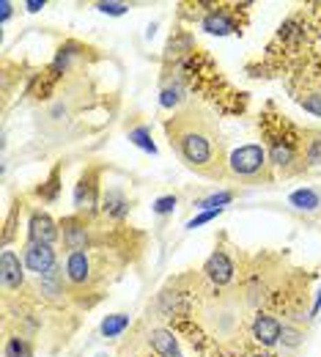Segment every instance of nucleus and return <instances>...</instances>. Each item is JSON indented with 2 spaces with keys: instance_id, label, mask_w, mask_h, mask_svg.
<instances>
[{
  "instance_id": "nucleus-1",
  "label": "nucleus",
  "mask_w": 321,
  "mask_h": 357,
  "mask_svg": "<svg viewBox=\"0 0 321 357\" xmlns=\"http://www.w3.org/2000/svg\"><path fill=\"white\" fill-rule=\"evenodd\" d=\"M171 146H176L184 165L206 178L226 176V157H223V140L214 127V121L198 110L187 107L176 119L168 121Z\"/></svg>"
},
{
  "instance_id": "nucleus-2",
  "label": "nucleus",
  "mask_w": 321,
  "mask_h": 357,
  "mask_svg": "<svg viewBox=\"0 0 321 357\" xmlns=\"http://www.w3.org/2000/svg\"><path fill=\"white\" fill-rule=\"evenodd\" d=\"M228 171L230 176L242 178V181H269V162H267V151L256 143L236 149L228 157Z\"/></svg>"
},
{
  "instance_id": "nucleus-3",
  "label": "nucleus",
  "mask_w": 321,
  "mask_h": 357,
  "mask_svg": "<svg viewBox=\"0 0 321 357\" xmlns=\"http://www.w3.org/2000/svg\"><path fill=\"white\" fill-rule=\"evenodd\" d=\"M25 267L31 272H36L39 278L47 275L55 267V250L52 245H39V242H28L25 245Z\"/></svg>"
},
{
  "instance_id": "nucleus-4",
  "label": "nucleus",
  "mask_w": 321,
  "mask_h": 357,
  "mask_svg": "<svg viewBox=\"0 0 321 357\" xmlns=\"http://www.w3.org/2000/svg\"><path fill=\"white\" fill-rule=\"evenodd\" d=\"M203 272L209 275V280H212V283L226 286V283H230V278H233V264H230V259L223 253V250H217V253H212V256H209V261H206Z\"/></svg>"
},
{
  "instance_id": "nucleus-5",
  "label": "nucleus",
  "mask_w": 321,
  "mask_h": 357,
  "mask_svg": "<svg viewBox=\"0 0 321 357\" xmlns=\"http://www.w3.org/2000/svg\"><path fill=\"white\" fill-rule=\"evenodd\" d=\"M280 330H283L280 321L272 319V316H264V313H258L256 321H253V335L264 347H275L277 341H280Z\"/></svg>"
},
{
  "instance_id": "nucleus-6",
  "label": "nucleus",
  "mask_w": 321,
  "mask_h": 357,
  "mask_svg": "<svg viewBox=\"0 0 321 357\" xmlns=\"http://www.w3.org/2000/svg\"><path fill=\"white\" fill-rule=\"evenodd\" d=\"M28 234H31V242H39V245H52V242L58 239V228L52 223V218H47L42 212H36V215L31 218Z\"/></svg>"
},
{
  "instance_id": "nucleus-7",
  "label": "nucleus",
  "mask_w": 321,
  "mask_h": 357,
  "mask_svg": "<svg viewBox=\"0 0 321 357\" xmlns=\"http://www.w3.org/2000/svg\"><path fill=\"white\" fill-rule=\"evenodd\" d=\"M0 278H3L6 289H19L22 286V264H19L17 253L3 250V256H0Z\"/></svg>"
},
{
  "instance_id": "nucleus-8",
  "label": "nucleus",
  "mask_w": 321,
  "mask_h": 357,
  "mask_svg": "<svg viewBox=\"0 0 321 357\" xmlns=\"http://www.w3.org/2000/svg\"><path fill=\"white\" fill-rule=\"evenodd\" d=\"M148 344H151V349L159 357H182L179 344H176V335L168 333V330H151L148 333Z\"/></svg>"
},
{
  "instance_id": "nucleus-9",
  "label": "nucleus",
  "mask_w": 321,
  "mask_h": 357,
  "mask_svg": "<svg viewBox=\"0 0 321 357\" xmlns=\"http://www.w3.org/2000/svg\"><path fill=\"white\" fill-rule=\"evenodd\" d=\"M209 321H212V330L220 335H233L242 327V316H236V311H226L223 305H217V311L209 313Z\"/></svg>"
},
{
  "instance_id": "nucleus-10",
  "label": "nucleus",
  "mask_w": 321,
  "mask_h": 357,
  "mask_svg": "<svg viewBox=\"0 0 321 357\" xmlns=\"http://www.w3.org/2000/svg\"><path fill=\"white\" fill-rule=\"evenodd\" d=\"M66 278L72 283H86L91 278V261H88V256L83 250L69 253V259H66Z\"/></svg>"
},
{
  "instance_id": "nucleus-11",
  "label": "nucleus",
  "mask_w": 321,
  "mask_h": 357,
  "mask_svg": "<svg viewBox=\"0 0 321 357\" xmlns=\"http://www.w3.org/2000/svg\"><path fill=\"white\" fill-rule=\"evenodd\" d=\"M203 31L212 33V36H228V33L236 31V22L226 11H212V14L203 17Z\"/></svg>"
},
{
  "instance_id": "nucleus-12",
  "label": "nucleus",
  "mask_w": 321,
  "mask_h": 357,
  "mask_svg": "<svg viewBox=\"0 0 321 357\" xmlns=\"http://www.w3.org/2000/svg\"><path fill=\"white\" fill-rule=\"evenodd\" d=\"M288 204L294 209H299V212H316L321 206V195L316 190H311V187H302V190H294L288 195Z\"/></svg>"
},
{
  "instance_id": "nucleus-13",
  "label": "nucleus",
  "mask_w": 321,
  "mask_h": 357,
  "mask_svg": "<svg viewBox=\"0 0 321 357\" xmlns=\"http://www.w3.org/2000/svg\"><path fill=\"white\" fill-rule=\"evenodd\" d=\"M63 242L66 248L75 253V250H83L86 242H88V234H86V225L77 223V220H66L63 223Z\"/></svg>"
},
{
  "instance_id": "nucleus-14",
  "label": "nucleus",
  "mask_w": 321,
  "mask_h": 357,
  "mask_svg": "<svg viewBox=\"0 0 321 357\" xmlns=\"http://www.w3.org/2000/svg\"><path fill=\"white\" fill-rule=\"evenodd\" d=\"M75 204H77V209H93V204H96V184H93L91 174L80 178V184L75 190Z\"/></svg>"
},
{
  "instance_id": "nucleus-15",
  "label": "nucleus",
  "mask_w": 321,
  "mask_h": 357,
  "mask_svg": "<svg viewBox=\"0 0 321 357\" xmlns=\"http://www.w3.org/2000/svg\"><path fill=\"white\" fill-rule=\"evenodd\" d=\"M104 212H107L110 218H116V220L127 218V212H130V201H127V195H124L121 190H110V192L104 195Z\"/></svg>"
},
{
  "instance_id": "nucleus-16",
  "label": "nucleus",
  "mask_w": 321,
  "mask_h": 357,
  "mask_svg": "<svg viewBox=\"0 0 321 357\" xmlns=\"http://www.w3.org/2000/svg\"><path fill=\"white\" fill-rule=\"evenodd\" d=\"M127 327H130V316H124V313H113V316H107V319L102 321V335L116 338V335H121Z\"/></svg>"
},
{
  "instance_id": "nucleus-17",
  "label": "nucleus",
  "mask_w": 321,
  "mask_h": 357,
  "mask_svg": "<svg viewBox=\"0 0 321 357\" xmlns=\"http://www.w3.org/2000/svg\"><path fill=\"white\" fill-rule=\"evenodd\" d=\"M39 283H42V291H45L47 297H58V294H63V291H61V269L58 267H52L47 275H42Z\"/></svg>"
},
{
  "instance_id": "nucleus-18",
  "label": "nucleus",
  "mask_w": 321,
  "mask_h": 357,
  "mask_svg": "<svg viewBox=\"0 0 321 357\" xmlns=\"http://www.w3.org/2000/svg\"><path fill=\"white\" fill-rule=\"evenodd\" d=\"M130 140L143 149V151H148V154H157V146H154V140H151V132H148V127H138V130H132L130 132Z\"/></svg>"
},
{
  "instance_id": "nucleus-19",
  "label": "nucleus",
  "mask_w": 321,
  "mask_h": 357,
  "mask_svg": "<svg viewBox=\"0 0 321 357\" xmlns=\"http://www.w3.org/2000/svg\"><path fill=\"white\" fill-rule=\"evenodd\" d=\"M230 198H233V192H228V190L214 192V195H209V198L198 201V209H206V212H212V209H223V204H228Z\"/></svg>"
},
{
  "instance_id": "nucleus-20",
  "label": "nucleus",
  "mask_w": 321,
  "mask_h": 357,
  "mask_svg": "<svg viewBox=\"0 0 321 357\" xmlns=\"http://www.w3.org/2000/svg\"><path fill=\"white\" fill-rule=\"evenodd\" d=\"M269 157H272V162L280 165V168H285V165L294 162V151H291V146H285V143H275Z\"/></svg>"
},
{
  "instance_id": "nucleus-21",
  "label": "nucleus",
  "mask_w": 321,
  "mask_h": 357,
  "mask_svg": "<svg viewBox=\"0 0 321 357\" xmlns=\"http://www.w3.org/2000/svg\"><path fill=\"white\" fill-rule=\"evenodd\" d=\"M6 357H31V344L25 338H8L6 344Z\"/></svg>"
},
{
  "instance_id": "nucleus-22",
  "label": "nucleus",
  "mask_w": 321,
  "mask_h": 357,
  "mask_svg": "<svg viewBox=\"0 0 321 357\" xmlns=\"http://www.w3.org/2000/svg\"><path fill=\"white\" fill-rule=\"evenodd\" d=\"M302 333L297 330V327H291V324H283V330H280V341H283V347H288V349H297L299 344H302Z\"/></svg>"
},
{
  "instance_id": "nucleus-23",
  "label": "nucleus",
  "mask_w": 321,
  "mask_h": 357,
  "mask_svg": "<svg viewBox=\"0 0 321 357\" xmlns=\"http://www.w3.org/2000/svg\"><path fill=\"white\" fill-rule=\"evenodd\" d=\"M179 102H182V86L165 89L162 96H159V105H162V107H173V105H179Z\"/></svg>"
},
{
  "instance_id": "nucleus-24",
  "label": "nucleus",
  "mask_w": 321,
  "mask_h": 357,
  "mask_svg": "<svg viewBox=\"0 0 321 357\" xmlns=\"http://www.w3.org/2000/svg\"><path fill=\"white\" fill-rule=\"evenodd\" d=\"M308 165H319L321 162V135H316L311 143H308V154H305Z\"/></svg>"
},
{
  "instance_id": "nucleus-25",
  "label": "nucleus",
  "mask_w": 321,
  "mask_h": 357,
  "mask_svg": "<svg viewBox=\"0 0 321 357\" xmlns=\"http://www.w3.org/2000/svg\"><path fill=\"white\" fill-rule=\"evenodd\" d=\"M173 209H176V195H162V198L154 201V212L157 215H168Z\"/></svg>"
},
{
  "instance_id": "nucleus-26",
  "label": "nucleus",
  "mask_w": 321,
  "mask_h": 357,
  "mask_svg": "<svg viewBox=\"0 0 321 357\" xmlns=\"http://www.w3.org/2000/svg\"><path fill=\"white\" fill-rule=\"evenodd\" d=\"M299 105H302L308 113L321 116V93H308V96H302V99H299Z\"/></svg>"
},
{
  "instance_id": "nucleus-27",
  "label": "nucleus",
  "mask_w": 321,
  "mask_h": 357,
  "mask_svg": "<svg viewBox=\"0 0 321 357\" xmlns=\"http://www.w3.org/2000/svg\"><path fill=\"white\" fill-rule=\"evenodd\" d=\"M99 11H104V14H113V17H121V14H127V3H99L96 6Z\"/></svg>"
},
{
  "instance_id": "nucleus-28",
  "label": "nucleus",
  "mask_w": 321,
  "mask_h": 357,
  "mask_svg": "<svg viewBox=\"0 0 321 357\" xmlns=\"http://www.w3.org/2000/svg\"><path fill=\"white\" fill-rule=\"evenodd\" d=\"M217 215H223V209H212V212H203V215L192 218V220L187 223V228H198V225H203V223H209V220H214Z\"/></svg>"
},
{
  "instance_id": "nucleus-29",
  "label": "nucleus",
  "mask_w": 321,
  "mask_h": 357,
  "mask_svg": "<svg viewBox=\"0 0 321 357\" xmlns=\"http://www.w3.org/2000/svg\"><path fill=\"white\" fill-rule=\"evenodd\" d=\"M0 14H3V20H8V17H11V3H8V0H3V3H0Z\"/></svg>"
},
{
  "instance_id": "nucleus-30",
  "label": "nucleus",
  "mask_w": 321,
  "mask_h": 357,
  "mask_svg": "<svg viewBox=\"0 0 321 357\" xmlns=\"http://www.w3.org/2000/svg\"><path fill=\"white\" fill-rule=\"evenodd\" d=\"M25 8H28V11H39V8H45V3H39V0H28Z\"/></svg>"
},
{
  "instance_id": "nucleus-31",
  "label": "nucleus",
  "mask_w": 321,
  "mask_h": 357,
  "mask_svg": "<svg viewBox=\"0 0 321 357\" xmlns=\"http://www.w3.org/2000/svg\"><path fill=\"white\" fill-rule=\"evenodd\" d=\"M319 308H321V289H319V294H316V303H313V316L319 313Z\"/></svg>"
},
{
  "instance_id": "nucleus-32",
  "label": "nucleus",
  "mask_w": 321,
  "mask_h": 357,
  "mask_svg": "<svg viewBox=\"0 0 321 357\" xmlns=\"http://www.w3.org/2000/svg\"><path fill=\"white\" fill-rule=\"evenodd\" d=\"M250 357H269V355H250Z\"/></svg>"
}]
</instances>
